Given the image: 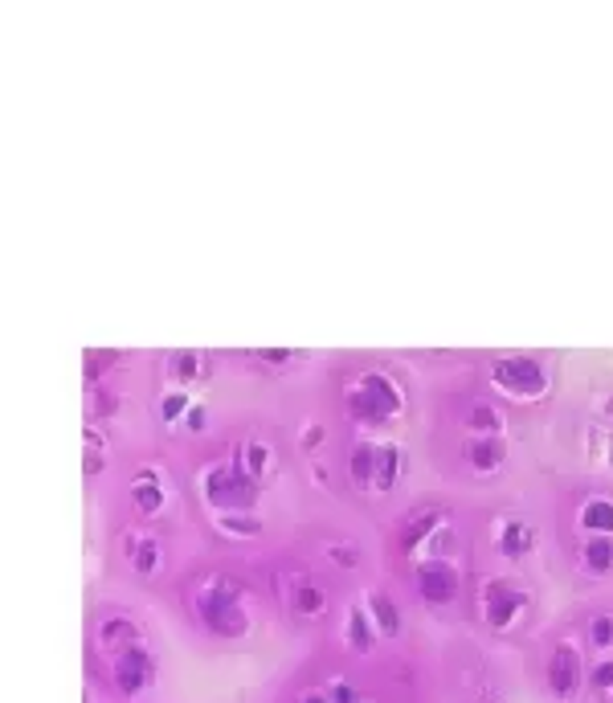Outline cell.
I'll return each instance as SVG.
<instances>
[{"label": "cell", "instance_id": "obj_18", "mask_svg": "<svg viewBox=\"0 0 613 703\" xmlns=\"http://www.w3.org/2000/svg\"><path fill=\"white\" fill-rule=\"evenodd\" d=\"M351 642H356V646H360V650H368V646H372V638H368V626H364V617L360 614H351Z\"/></svg>", "mask_w": 613, "mask_h": 703}, {"label": "cell", "instance_id": "obj_19", "mask_svg": "<svg viewBox=\"0 0 613 703\" xmlns=\"http://www.w3.org/2000/svg\"><path fill=\"white\" fill-rule=\"evenodd\" d=\"M593 642L597 646H610L613 642V617H597L593 621Z\"/></svg>", "mask_w": 613, "mask_h": 703}, {"label": "cell", "instance_id": "obj_24", "mask_svg": "<svg viewBox=\"0 0 613 703\" xmlns=\"http://www.w3.org/2000/svg\"><path fill=\"white\" fill-rule=\"evenodd\" d=\"M180 409H184L180 396H168V401H164V417H180Z\"/></svg>", "mask_w": 613, "mask_h": 703}, {"label": "cell", "instance_id": "obj_17", "mask_svg": "<svg viewBox=\"0 0 613 703\" xmlns=\"http://www.w3.org/2000/svg\"><path fill=\"white\" fill-rule=\"evenodd\" d=\"M196 376V356L192 352H180L176 356V381H192Z\"/></svg>", "mask_w": 613, "mask_h": 703}, {"label": "cell", "instance_id": "obj_28", "mask_svg": "<svg viewBox=\"0 0 613 703\" xmlns=\"http://www.w3.org/2000/svg\"><path fill=\"white\" fill-rule=\"evenodd\" d=\"M336 700H340V703H351V691H348V687H344V683L336 687Z\"/></svg>", "mask_w": 613, "mask_h": 703}, {"label": "cell", "instance_id": "obj_11", "mask_svg": "<svg viewBox=\"0 0 613 703\" xmlns=\"http://www.w3.org/2000/svg\"><path fill=\"white\" fill-rule=\"evenodd\" d=\"M396 479V450L389 446V450H376V483L389 486Z\"/></svg>", "mask_w": 613, "mask_h": 703}, {"label": "cell", "instance_id": "obj_23", "mask_svg": "<svg viewBox=\"0 0 613 703\" xmlns=\"http://www.w3.org/2000/svg\"><path fill=\"white\" fill-rule=\"evenodd\" d=\"M135 565H139V572H147V569H152V565H156V548L147 544V548H143V552L135 556Z\"/></svg>", "mask_w": 613, "mask_h": 703}, {"label": "cell", "instance_id": "obj_20", "mask_svg": "<svg viewBox=\"0 0 613 703\" xmlns=\"http://www.w3.org/2000/svg\"><path fill=\"white\" fill-rule=\"evenodd\" d=\"M299 610H303V614H315V610H323V593H315V589H303V593H299Z\"/></svg>", "mask_w": 613, "mask_h": 703}, {"label": "cell", "instance_id": "obj_10", "mask_svg": "<svg viewBox=\"0 0 613 703\" xmlns=\"http://www.w3.org/2000/svg\"><path fill=\"white\" fill-rule=\"evenodd\" d=\"M585 556H589V565H593L597 572L613 569V540H589Z\"/></svg>", "mask_w": 613, "mask_h": 703}, {"label": "cell", "instance_id": "obj_13", "mask_svg": "<svg viewBox=\"0 0 613 703\" xmlns=\"http://www.w3.org/2000/svg\"><path fill=\"white\" fill-rule=\"evenodd\" d=\"M372 614H376V621L385 626V634H396V626H401V621H396V610H393V601H389V597H376V601H372Z\"/></svg>", "mask_w": 613, "mask_h": 703}, {"label": "cell", "instance_id": "obj_12", "mask_svg": "<svg viewBox=\"0 0 613 703\" xmlns=\"http://www.w3.org/2000/svg\"><path fill=\"white\" fill-rule=\"evenodd\" d=\"M524 548H527V527L507 524V531H503V552H507V556H520Z\"/></svg>", "mask_w": 613, "mask_h": 703}, {"label": "cell", "instance_id": "obj_21", "mask_svg": "<svg viewBox=\"0 0 613 703\" xmlns=\"http://www.w3.org/2000/svg\"><path fill=\"white\" fill-rule=\"evenodd\" d=\"M102 634H107V638H119V634H123V638H131V626H127V621H107V626H102Z\"/></svg>", "mask_w": 613, "mask_h": 703}, {"label": "cell", "instance_id": "obj_4", "mask_svg": "<svg viewBox=\"0 0 613 703\" xmlns=\"http://www.w3.org/2000/svg\"><path fill=\"white\" fill-rule=\"evenodd\" d=\"M495 381H499L503 389H515V393H540V389H544V372H540V364H531V360H503V364L495 368Z\"/></svg>", "mask_w": 613, "mask_h": 703}, {"label": "cell", "instance_id": "obj_2", "mask_svg": "<svg viewBox=\"0 0 613 703\" xmlns=\"http://www.w3.org/2000/svg\"><path fill=\"white\" fill-rule=\"evenodd\" d=\"M417 589H421V597L426 601H450L454 593H458V572L450 569V565H441V560H430V565H421L417 569Z\"/></svg>", "mask_w": 613, "mask_h": 703}, {"label": "cell", "instance_id": "obj_26", "mask_svg": "<svg viewBox=\"0 0 613 703\" xmlns=\"http://www.w3.org/2000/svg\"><path fill=\"white\" fill-rule=\"evenodd\" d=\"M266 462V450L262 446H254V450H250V466H254V471H258V466H262Z\"/></svg>", "mask_w": 613, "mask_h": 703}, {"label": "cell", "instance_id": "obj_16", "mask_svg": "<svg viewBox=\"0 0 613 703\" xmlns=\"http://www.w3.org/2000/svg\"><path fill=\"white\" fill-rule=\"evenodd\" d=\"M135 499L143 503V511H156V507L164 503V495H160V486H147V483H139V486H135Z\"/></svg>", "mask_w": 613, "mask_h": 703}, {"label": "cell", "instance_id": "obj_7", "mask_svg": "<svg viewBox=\"0 0 613 703\" xmlns=\"http://www.w3.org/2000/svg\"><path fill=\"white\" fill-rule=\"evenodd\" d=\"M548 670H552V687H556L560 695H569V691H572V675H576V659H572V650H556Z\"/></svg>", "mask_w": 613, "mask_h": 703}, {"label": "cell", "instance_id": "obj_14", "mask_svg": "<svg viewBox=\"0 0 613 703\" xmlns=\"http://www.w3.org/2000/svg\"><path fill=\"white\" fill-rule=\"evenodd\" d=\"M520 605H524V597H520V593H515V597H511V593H503V597L495 601V610H491V621H495V626H503V621L515 614Z\"/></svg>", "mask_w": 613, "mask_h": 703}, {"label": "cell", "instance_id": "obj_8", "mask_svg": "<svg viewBox=\"0 0 613 703\" xmlns=\"http://www.w3.org/2000/svg\"><path fill=\"white\" fill-rule=\"evenodd\" d=\"M499 458H503V446H499L495 438H486V441H470V462H475V466L491 471V466H499Z\"/></svg>", "mask_w": 613, "mask_h": 703}, {"label": "cell", "instance_id": "obj_9", "mask_svg": "<svg viewBox=\"0 0 613 703\" xmlns=\"http://www.w3.org/2000/svg\"><path fill=\"white\" fill-rule=\"evenodd\" d=\"M585 527H593V531H610L613 536V503H589L585 507Z\"/></svg>", "mask_w": 613, "mask_h": 703}, {"label": "cell", "instance_id": "obj_3", "mask_svg": "<svg viewBox=\"0 0 613 703\" xmlns=\"http://www.w3.org/2000/svg\"><path fill=\"white\" fill-rule=\"evenodd\" d=\"M348 405H351V413H360V417H381V413H393L396 409V393L381 376H368L364 389L348 396Z\"/></svg>", "mask_w": 613, "mask_h": 703}, {"label": "cell", "instance_id": "obj_6", "mask_svg": "<svg viewBox=\"0 0 613 703\" xmlns=\"http://www.w3.org/2000/svg\"><path fill=\"white\" fill-rule=\"evenodd\" d=\"M119 691L123 695H131V691H139L143 683H147V655L143 650H127L123 659H119Z\"/></svg>", "mask_w": 613, "mask_h": 703}, {"label": "cell", "instance_id": "obj_15", "mask_svg": "<svg viewBox=\"0 0 613 703\" xmlns=\"http://www.w3.org/2000/svg\"><path fill=\"white\" fill-rule=\"evenodd\" d=\"M372 458H376V450H372V446H360V450H356V458H351L356 479H368V475H372Z\"/></svg>", "mask_w": 613, "mask_h": 703}, {"label": "cell", "instance_id": "obj_25", "mask_svg": "<svg viewBox=\"0 0 613 703\" xmlns=\"http://www.w3.org/2000/svg\"><path fill=\"white\" fill-rule=\"evenodd\" d=\"M475 426H495V413H491L486 405H482L479 413H475Z\"/></svg>", "mask_w": 613, "mask_h": 703}, {"label": "cell", "instance_id": "obj_29", "mask_svg": "<svg viewBox=\"0 0 613 703\" xmlns=\"http://www.w3.org/2000/svg\"><path fill=\"white\" fill-rule=\"evenodd\" d=\"M306 703H323V700H306Z\"/></svg>", "mask_w": 613, "mask_h": 703}, {"label": "cell", "instance_id": "obj_22", "mask_svg": "<svg viewBox=\"0 0 613 703\" xmlns=\"http://www.w3.org/2000/svg\"><path fill=\"white\" fill-rule=\"evenodd\" d=\"M593 683H597V687H613V662H601V666H597Z\"/></svg>", "mask_w": 613, "mask_h": 703}, {"label": "cell", "instance_id": "obj_5", "mask_svg": "<svg viewBox=\"0 0 613 703\" xmlns=\"http://www.w3.org/2000/svg\"><path fill=\"white\" fill-rule=\"evenodd\" d=\"M250 495H254V486L246 483L241 475H209V499L217 503V507H246L250 503Z\"/></svg>", "mask_w": 613, "mask_h": 703}, {"label": "cell", "instance_id": "obj_1", "mask_svg": "<svg viewBox=\"0 0 613 703\" xmlns=\"http://www.w3.org/2000/svg\"><path fill=\"white\" fill-rule=\"evenodd\" d=\"M201 614H205L213 634H241V630H246V617L237 610V601H233L229 593H221V589L201 597Z\"/></svg>", "mask_w": 613, "mask_h": 703}, {"label": "cell", "instance_id": "obj_27", "mask_svg": "<svg viewBox=\"0 0 613 703\" xmlns=\"http://www.w3.org/2000/svg\"><path fill=\"white\" fill-rule=\"evenodd\" d=\"M229 527H237V531H258V524H250V520H225Z\"/></svg>", "mask_w": 613, "mask_h": 703}]
</instances>
